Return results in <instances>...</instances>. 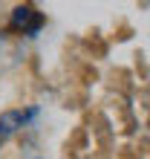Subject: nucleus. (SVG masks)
Returning <instances> with one entry per match:
<instances>
[{"mask_svg":"<svg viewBox=\"0 0 150 159\" xmlns=\"http://www.w3.org/2000/svg\"><path fill=\"white\" fill-rule=\"evenodd\" d=\"M32 116H35V110H26V113H23V110H6V113L0 116V139L15 136Z\"/></svg>","mask_w":150,"mask_h":159,"instance_id":"obj_1","label":"nucleus"},{"mask_svg":"<svg viewBox=\"0 0 150 159\" xmlns=\"http://www.w3.org/2000/svg\"><path fill=\"white\" fill-rule=\"evenodd\" d=\"M41 23H43V17H41V12H35L32 6H20V9H15V15H12V26L15 29H23L26 35H35L41 29Z\"/></svg>","mask_w":150,"mask_h":159,"instance_id":"obj_2","label":"nucleus"}]
</instances>
